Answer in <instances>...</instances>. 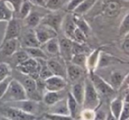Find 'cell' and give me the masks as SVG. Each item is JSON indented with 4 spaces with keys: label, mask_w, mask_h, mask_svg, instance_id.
<instances>
[{
    "label": "cell",
    "mask_w": 129,
    "mask_h": 120,
    "mask_svg": "<svg viewBox=\"0 0 129 120\" xmlns=\"http://www.w3.org/2000/svg\"><path fill=\"white\" fill-rule=\"evenodd\" d=\"M27 95L26 90L20 81L16 79H12L5 95L0 99L1 102H13L19 101L27 100Z\"/></svg>",
    "instance_id": "cell-1"
},
{
    "label": "cell",
    "mask_w": 129,
    "mask_h": 120,
    "mask_svg": "<svg viewBox=\"0 0 129 120\" xmlns=\"http://www.w3.org/2000/svg\"><path fill=\"white\" fill-rule=\"evenodd\" d=\"M85 92L84 99H83L82 108L83 109H90L96 110L100 105V95L94 87L89 77L87 78L84 81Z\"/></svg>",
    "instance_id": "cell-2"
},
{
    "label": "cell",
    "mask_w": 129,
    "mask_h": 120,
    "mask_svg": "<svg viewBox=\"0 0 129 120\" xmlns=\"http://www.w3.org/2000/svg\"><path fill=\"white\" fill-rule=\"evenodd\" d=\"M16 68L21 74L28 75L34 79H37L39 78L40 72V63L37 59L29 57L23 63L16 65Z\"/></svg>",
    "instance_id": "cell-3"
},
{
    "label": "cell",
    "mask_w": 129,
    "mask_h": 120,
    "mask_svg": "<svg viewBox=\"0 0 129 120\" xmlns=\"http://www.w3.org/2000/svg\"><path fill=\"white\" fill-rule=\"evenodd\" d=\"M34 30L41 46L46 43L48 41H50V39H52V38L57 37V31H55L49 26L43 25V24H39L37 27H35Z\"/></svg>",
    "instance_id": "cell-4"
},
{
    "label": "cell",
    "mask_w": 129,
    "mask_h": 120,
    "mask_svg": "<svg viewBox=\"0 0 129 120\" xmlns=\"http://www.w3.org/2000/svg\"><path fill=\"white\" fill-rule=\"evenodd\" d=\"M89 79H91L94 87L99 95H111L114 93V88L108 82H106L103 78L95 74V72L89 73Z\"/></svg>",
    "instance_id": "cell-5"
},
{
    "label": "cell",
    "mask_w": 129,
    "mask_h": 120,
    "mask_svg": "<svg viewBox=\"0 0 129 120\" xmlns=\"http://www.w3.org/2000/svg\"><path fill=\"white\" fill-rule=\"evenodd\" d=\"M2 114L4 116H6L11 120H35L36 118L35 115L29 114L13 106L2 109Z\"/></svg>",
    "instance_id": "cell-6"
},
{
    "label": "cell",
    "mask_w": 129,
    "mask_h": 120,
    "mask_svg": "<svg viewBox=\"0 0 129 120\" xmlns=\"http://www.w3.org/2000/svg\"><path fill=\"white\" fill-rule=\"evenodd\" d=\"M44 83H45V89H46V91H53V92L62 91L67 85V82L64 78L57 75H52L49 79H45Z\"/></svg>",
    "instance_id": "cell-7"
},
{
    "label": "cell",
    "mask_w": 129,
    "mask_h": 120,
    "mask_svg": "<svg viewBox=\"0 0 129 120\" xmlns=\"http://www.w3.org/2000/svg\"><path fill=\"white\" fill-rule=\"evenodd\" d=\"M7 22V27H6V32H5L2 43H6L8 40L18 38L20 33V23L17 19L13 18Z\"/></svg>",
    "instance_id": "cell-8"
},
{
    "label": "cell",
    "mask_w": 129,
    "mask_h": 120,
    "mask_svg": "<svg viewBox=\"0 0 129 120\" xmlns=\"http://www.w3.org/2000/svg\"><path fill=\"white\" fill-rule=\"evenodd\" d=\"M59 55L64 60L71 62L73 57V41L67 37L59 40Z\"/></svg>",
    "instance_id": "cell-9"
},
{
    "label": "cell",
    "mask_w": 129,
    "mask_h": 120,
    "mask_svg": "<svg viewBox=\"0 0 129 120\" xmlns=\"http://www.w3.org/2000/svg\"><path fill=\"white\" fill-rule=\"evenodd\" d=\"M63 20L64 17L61 13H51L50 14H48L46 16H44L43 18H42L41 23L43 25H46L50 27L51 28H53L55 31H58V29L60 28V26L62 25Z\"/></svg>",
    "instance_id": "cell-10"
},
{
    "label": "cell",
    "mask_w": 129,
    "mask_h": 120,
    "mask_svg": "<svg viewBox=\"0 0 129 120\" xmlns=\"http://www.w3.org/2000/svg\"><path fill=\"white\" fill-rule=\"evenodd\" d=\"M13 105H11L13 107L18 108V109H21V110L27 112L29 114L35 115L38 110H39V105H38V102L36 101H33L30 99H27V100L23 101H19V102H13Z\"/></svg>",
    "instance_id": "cell-11"
},
{
    "label": "cell",
    "mask_w": 129,
    "mask_h": 120,
    "mask_svg": "<svg viewBox=\"0 0 129 120\" xmlns=\"http://www.w3.org/2000/svg\"><path fill=\"white\" fill-rule=\"evenodd\" d=\"M19 41L18 38L11 39L0 45V55L4 57H12L18 50Z\"/></svg>",
    "instance_id": "cell-12"
},
{
    "label": "cell",
    "mask_w": 129,
    "mask_h": 120,
    "mask_svg": "<svg viewBox=\"0 0 129 120\" xmlns=\"http://www.w3.org/2000/svg\"><path fill=\"white\" fill-rule=\"evenodd\" d=\"M47 65L51 71L53 75L60 76L66 79L67 77V68H64L61 63H59L57 59L55 58H50L47 59Z\"/></svg>",
    "instance_id": "cell-13"
},
{
    "label": "cell",
    "mask_w": 129,
    "mask_h": 120,
    "mask_svg": "<svg viewBox=\"0 0 129 120\" xmlns=\"http://www.w3.org/2000/svg\"><path fill=\"white\" fill-rule=\"evenodd\" d=\"M63 29H64L66 37L69 38L73 41L74 40V34L76 28V24L74 20L73 15H67L66 18H64L62 22Z\"/></svg>",
    "instance_id": "cell-14"
},
{
    "label": "cell",
    "mask_w": 129,
    "mask_h": 120,
    "mask_svg": "<svg viewBox=\"0 0 129 120\" xmlns=\"http://www.w3.org/2000/svg\"><path fill=\"white\" fill-rule=\"evenodd\" d=\"M67 106H68V109H69V115H70V116L74 120H77V117L80 116V114H81V111L79 109L81 105L76 102V100L74 98V96H73L70 92L67 94Z\"/></svg>",
    "instance_id": "cell-15"
},
{
    "label": "cell",
    "mask_w": 129,
    "mask_h": 120,
    "mask_svg": "<svg viewBox=\"0 0 129 120\" xmlns=\"http://www.w3.org/2000/svg\"><path fill=\"white\" fill-rule=\"evenodd\" d=\"M100 50H94L92 53H90L89 55H88V58H87V67L86 69L88 70V73H92L95 72V69L97 68L98 65V61L99 57H100Z\"/></svg>",
    "instance_id": "cell-16"
},
{
    "label": "cell",
    "mask_w": 129,
    "mask_h": 120,
    "mask_svg": "<svg viewBox=\"0 0 129 120\" xmlns=\"http://www.w3.org/2000/svg\"><path fill=\"white\" fill-rule=\"evenodd\" d=\"M84 92H85V87L84 82H76L73 85L72 90L70 93L74 96V98L76 100V102L82 107L83 99H84Z\"/></svg>",
    "instance_id": "cell-17"
},
{
    "label": "cell",
    "mask_w": 129,
    "mask_h": 120,
    "mask_svg": "<svg viewBox=\"0 0 129 120\" xmlns=\"http://www.w3.org/2000/svg\"><path fill=\"white\" fill-rule=\"evenodd\" d=\"M21 45L24 49L25 48H31V47H40L39 42L36 35L35 30H30L24 34L22 38Z\"/></svg>",
    "instance_id": "cell-18"
},
{
    "label": "cell",
    "mask_w": 129,
    "mask_h": 120,
    "mask_svg": "<svg viewBox=\"0 0 129 120\" xmlns=\"http://www.w3.org/2000/svg\"><path fill=\"white\" fill-rule=\"evenodd\" d=\"M104 13L108 17H115L118 14L120 11V4L117 0H111L107 2L104 6Z\"/></svg>",
    "instance_id": "cell-19"
},
{
    "label": "cell",
    "mask_w": 129,
    "mask_h": 120,
    "mask_svg": "<svg viewBox=\"0 0 129 120\" xmlns=\"http://www.w3.org/2000/svg\"><path fill=\"white\" fill-rule=\"evenodd\" d=\"M51 107V110L50 113L54 114H60V115H69V109L67 106V98H63L59 100L57 102L53 104ZM70 116V115H69Z\"/></svg>",
    "instance_id": "cell-20"
},
{
    "label": "cell",
    "mask_w": 129,
    "mask_h": 120,
    "mask_svg": "<svg viewBox=\"0 0 129 120\" xmlns=\"http://www.w3.org/2000/svg\"><path fill=\"white\" fill-rule=\"evenodd\" d=\"M83 69L76 65L71 63L67 67V75L72 81H76L82 76Z\"/></svg>",
    "instance_id": "cell-21"
},
{
    "label": "cell",
    "mask_w": 129,
    "mask_h": 120,
    "mask_svg": "<svg viewBox=\"0 0 129 120\" xmlns=\"http://www.w3.org/2000/svg\"><path fill=\"white\" fill-rule=\"evenodd\" d=\"M43 45L45 46V50H46L45 53H46V55L47 54L51 56L59 55V40L57 39V37L52 38Z\"/></svg>",
    "instance_id": "cell-22"
},
{
    "label": "cell",
    "mask_w": 129,
    "mask_h": 120,
    "mask_svg": "<svg viewBox=\"0 0 129 120\" xmlns=\"http://www.w3.org/2000/svg\"><path fill=\"white\" fill-rule=\"evenodd\" d=\"M61 91L58 92H53V91H46V93L43 95V100L44 103L48 106H52L57 102L59 100L63 99L64 97L61 95Z\"/></svg>",
    "instance_id": "cell-23"
},
{
    "label": "cell",
    "mask_w": 129,
    "mask_h": 120,
    "mask_svg": "<svg viewBox=\"0 0 129 120\" xmlns=\"http://www.w3.org/2000/svg\"><path fill=\"white\" fill-rule=\"evenodd\" d=\"M25 51L27 53L29 57L35 59H48L44 50H42L40 47H31V48H25Z\"/></svg>",
    "instance_id": "cell-24"
},
{
    "label": "cell",
    "mask_w": 129,
    "mask_h": 120,
    "mask_svg": "<svg viewBox=\"0 0 129 120\" xmlns=\"http://www.w3.org/2000/svg\"><path fill=\"white\" fill-rule=\"evenodd\" d=\"M95 2H96V0H84L74 10V13L77 15L84 14V13H88L93 7V6H95Z\"/></svg>",
    "instance_id": "cell-25"
},
{
    "label": "cell",
    "mask_w": 129,
    "mask_h": 120,
    "mask_svg": "<svg viewBox=\"0 0 129 120\" xmlns=\"http://www.w3.org/2000/svg\"><path fill=\"white\" fill-rule=\"evenodd\" d=\"M13 19V10L4 1H0V21H9Z\"/></svg>",
    "instance_id": "cell-26"
},
{
    "label": "cell",
    "mask_w": 129,
    "mask_h": 120,
    "mask_svg": "<svg viewBox=\"0 0 129 120\" xmlns=\"http://www.w3.org/2000/svg\"><path fill=\"white\" fill-rule=\"evenodd\" d=\"M124 102L120 98H115L111 101L110 104V112L116 118H119L122 108H123Z\"/></svg>",
    "instance_id": "cell-27"
},
{
    "label": "cell",
    "mask_w": 129,
    "mask_h": 120,
    "mask_svg": "<svg viewBox=\"0 0 129 120\" xmlns=\"http://www.w3.org/2000/svg\"><path fill=\"white\" fill-rule=\"evenodd\" d=\"M73 17H74V20L76 24V27L81 29V30L86 34L87 37H88L90 33V27H89V25L88 24V22H87L84 19L81 18V15L75 14V15H73Z\"/></svg>",
    "instance_id": "cell-28"
},
{
    "label": "cell",
    "mask_w": 129,
    "mask_h": 120,
    "mask_svg": "<svg viewBox=\"0 0 129 120\" xmlns=\"http://www.w3.org/2000/svg\"><path fill=\"white\" fill-rule=\"evenodd\" d=\"M37 60L39 61L40 66H41L39 72V78L45 81V79L51 77L53 75V73H52L51 71L50 70V68L47 65V59H37Z\"/></svg>",
    "instance_id": "cell-29"
},
{
    "label": "cell",
    "mask_w": 129,
    "mask_h": 120,
    "mask_svg": "<svg viewBox=\"0 0 129 120\" xmlns=\"http://www.w3.org/2000/svg\"><path fill=\"white\" fill-rule=\"evenodd\" d=\"M124 74L120 72H113L111 75V86L114 89L120 88L124 82Z\"/></svg>",
    "instance_id": "cell-30"
},
{
    "label": "cell",
    "mask_w": 129,
    "mask_h": 120,
    "mask_svg": "<svg viewBox=\"0 0 129 120\" xmlns=\"http://www.w3.org/2000/svg\"><path fill=\"white\" fill-rule=\"evenodd\" d=\"M26 22H27V25L31 27H36L41 23L42 17L40 16L39 13H36V12H31L27 17H26Z\"/></svg>",
    "instance_id": "cell-31"
},
{
    "label": "cell",
    "mask_w": 129,
    "mask_h": 120,
    "mask_svg": "<svg viewBox=\"0 0 129 120\" xmlns=\"http://www.w3.org/2000/svg\"><path fill=\"white\" fill-rule=\"evenodd\" d=\"M87 58H88L87 54H76V55L73 56L72 59H71V63L81 67L84 70L87 67Z\"/></svg>",
    "instance_id": "cell-32"
},
{
    "label": "cell",
    "mask_w": 129,
    "mask_h": 120,
    "mask_svg": "<svg viewBox=\"0 0 129 120\" xmlns=\"http://www.w3.org/2000/svg\"><path fill=\"white\" fill-rule=\"evenodd\" d=\"M31 8H32V4L28 0H23V2L21 4L20 10H19V13H20V17L21 19H26V17L31 13Z\"/></svg>",
    "instance_id": "cell-33"
},
{
    "label": "cell",
    "mask_w": 129,
    "mask_h": 120,
    "mask_svg": "<svg viewBox=\"0 0 129 120\" xmlns=\"http://www.w3.org/2000/svg\"><path fill=\"white\" fill-rule=\"evenodd\" d=\"M119 36L123 37L129 34V13L124 17L123 20L121 21L119 26V30H118Z\"/></svg>",
    "instance_id": "cell-34"
},
{
    "label": "cell",
    "mask_w": 129,
    "mask_h": 120,
    "mask_svg": "<svg viewBox=\"0 0 129 120\" xmlns=\"http://www.w3.org/2000/svg\"><path fill=\"white\" fill-rule=\"evenodd\" d=\"M12 57H13V60H14L16 65L23 63V62L26 61L27 58H29V56L27 55V53L25 51V50H17V51L15 52Z\"/></svg>",
    "instance_id": "cell-35"
},
{
    "label": "cell",
    "mask_w": 129,
    "mask_h": 120,
    "mask_svg": "<svg viewBox=\"0 0 129 120\" xmlns=\"http://www.w3.org/2000/svg\"><path fill=\"white\" fill-rule=\"evenodd\" d=\"M12 68L7 63H0V82L11 76Z\"/></svg>",
    "instance_id": "cell-36"
},
{
    "label": "cell",
    "mask_w": 129,
    "mask_h": 120,
    "mask_svg": "<svg viewBox=\"0 0 129 120\" xmlns=\"http://www.w3.org/2000/svg\"><path fill=\"white\" fill-rule=\"evenodd\" d=\"M95 110L90 109H83L81 111L80 118L81 120H95Z\"/></svg>",
    "instance_id": "cell-37"
},
{
    "label": "cell",
    "mask_w": 129,
    "mask_h": 120,
    "mask_svg": "<svg viewBox=\"0 0 129 120\" xmlns=\"http://www.w3.org/2000/svg\"><path fill=\"white\" fill-rule=\"evenodd\" d=\"M44 118L46 120H74L69 115L54 114L50 112L44 115Z\"/></svg>",
    "instance_id": "cell-38"
},
{
    "label": "cell",
    "mask_w": 129,
    "mask_h": 120,
    "mask_svg": "<svg viewBox=\"0 0 129 120\" xmlns=\"http://www.w3.org/2000/svg\"><path fill=\"white\" fill-rule=\"evenodd\" d=\"M73 41L76 42V43H81V44H84L87 41V35L81 29L76 27L75 31H74V40Z\"/></svg>",
    "instance_id": "cell-39"
},
{
    "label": "cell",
    "mask_w": 129,
    "mask_h": 120,
    "mask_svg": "<svg viewBox=\"0 0 129 120\" xmlns=\"http://www.w3.org/2000/svg\"><path fill=\"white\" fill-rule=\"evenodd\" d=\"M62 6L61 0H47L45 2V7L52 12H56Z\"/></svg>",
    "instance_id": "cell-40"
},
{
    "label": "cell",
    "mask_w": 129,
    "mask_h": 120,
    "mask_svg": "<svg viewBox=\"0 0 129 120\" xmlns=\"http://www.w3.org/2000/svg\"><path fill=\"white\" fill-rule=\"evenodd\" d=\"M88 50L84 47V44L73 41V56L76 54H86Z\"/></svg>",
    "instance_id": "cell-41"
},
{
    "label": "cell",
    "mask_w": 129,
    "mask_h": 120,
    "mask_svg": "<svg viewBox=\"0 0 129 120\" xmlns=\"http://www.w3.org/2000/svg\"><path fill=\"white\" fill-rule=\"evenodd\" d=\"M12 79H13V78H12L11 76H9V77H7L6 79H5L4 81H2L0 82V99L2 98L3 95H5V93H6L8 86H9L10 82H11Z\"/></svg>",
    "instance_id": "cell-42"
},
{
    "label": "cell",
    "mask_w": 129,
    "mask_h": 120,
    "mask_svg": "<svg viewBox=\"0 0 129 120\" xmlns=\"http://www.w3.org/2000/svg\"><path fill=\"white\" fill-rule=\"evenodd\" d=\"M128 119H129V102H124L123 108H122V110L121 113H120L118 120H128Z\"/></svg>",
    "instance_id": "cell-43"
},
{
    "label": "cell",
    "mask_w": 129,
    "mask_h": 120,
    "mask_svg": "<svg viewBox=\"0 0 129 120\" xmlns=\"http://www.w3.org/2000/svg\"><path fill=\"white\" fill-rule=\"evenodd\" d=\"M84 0H71L67 6V10L68 12H74V10L79 6L81 3H82Z\"/></svg>",
    "instance_id": "cell-44"
},
{
    "label": "cell",
    "mask_w": 129,
    "mask_h": 120,
    "mask_svg": "<svg viewBox=\"0 0 129 120\" xmlns=\"http://www.w3.org/2000/svg\"><path fill=\"white\" fill-rule=\"evenodd\" d=\"M22 2H23V0H10V4L13 6V9L17 13H19Z\"/></svg>",
    "instance_id": "cell-45"
},
{
    "label": "cell",
    "mask_w": 129,
    "mask_h": 120,
    "mask_svg": "<svg viewBox=\"0 0 129 120\" xmlns=\"http://www.w3.org/2000/svg\"><path fill=\"white\" fill-rule=\"evenodd\" d=\"M107 114L104 110H98L95 111V120H105Z\"/></svg>",
    "instance_id": "cell-46"
},
{
    "label": "cell",
    "mask_w": 129,
    "mask_h": 120,
    "mask_svg": "<svg viewBox=\"0 0 129 120\" xmlns=\"http://www.w3.org/2000/svg\"><path fill=\"white\" fill-rule=\"evenodd\" d=\"M122 49H123L124 52L129 56V39H126L122 44Z\"/></svg>",
    "instance_id": "cell-47"
},
{
    "label": "cell",
    "mask_w": 129,
    "mask_h": 120,
    "mask_svg": "<svg viewBox=\"0 0 129 120\" xmlns=\"http://www.w3.org/2000/svg\"><path fill=\"white\" fill-rule=\"evenodd\" d=\"M34 4L37 5V6H44L45 7V1L44 0H31Z\"/></svg>",
    "instance_id": "cell-48"
},
{
    "label": "cell",
    "mask_w": 129,
    "mask_h": 120,
    "mask_svg": "<svg viewBox=\"0 0 129 120\" xmlns=\"http://www.w3.org/2000/svg\"><path fill=\"white\" fill-rule=\"evenodd\" d=\"M105 120H118V118H116L111 112H109L107 114V116H106V119Z\"/></svg>",
    "instance_id": "cell-49"
},
{
    "label": "cell",
    "mask_w": 129,
    "mask_h": 120,
    "mask_svg": "<svg viewBox=\"0 0 129 120\" xmlns=\"http://www.w3.org/2000/svg\"><path fill=\"white\" fill-rule=\"evenodd\" d=\"M124 102H129V90L125 93V97H124Z\"/></svg>",
    "instance_id": "cell-50"
},
{
    "label": "cell",
    "mask_w": 129,
    "mask_h": 120,
    "mask_svg": "<svg viewBox=\"0 0 129 120\" xmlns=\"http://www.w3.org/2000/svg\"><path fill=\"white\" fill-rule=\"evenodd\" d=\"M0 120H11V119H10V118H8V117H6V116H3L2 117L0 118Z\"/></svg>",
    "instance_id": "cell-51"
},
{
    "label": "cell",
    "mask_w": 129,
    "mask_h": 120,
    "mask_svg": "<svg viewBox=\"0 0 129 120\" xmlns=\"http://www.w3.org/2000/svg\"><path fill=\"white\" fill-rule=\"evenodd\" d=\"M43 120H46V119H45V118H44V119H43Z\"/></svg>",
    "instance_id": "cell-52"
},
{
    "label": "cell",
    "mask_w": 129,
    "mask_h": 120,
    "mask_svg": "<svg viewBox=\"0 0 129 120\" xmlns=\"http://www.w3.org/2000/svg\"><path fill=\"white\" fill-rule=\"evenodd\" d=\"M128 120H129V119H128Z\"/></svg>",
    "instance_id": "cell-53"
}]
</instances>
